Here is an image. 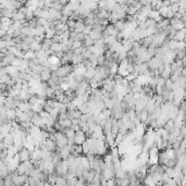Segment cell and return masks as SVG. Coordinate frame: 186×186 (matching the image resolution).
Instances as JSON below:
<instances>
[{
    "instance_id": "1",
    "label": "cell",
    "mask_w": 186,
    "mask_h": 186,
    "mask_svg": "<svg viewBox=\"0 0 186 186\" xmlns=\"http://www.w3.org/2000/svg\"><path fill=\"white\" fill-rule=\"evenodd\" d=\"M18 155L19 157H20L21 162H25V161L31 160V152L26 148H24V147H22L21 149L18 151Z\"/></svg>"
},
{
    "instance_id": "2",
    "label": "cell",
    "mask_w": 186,
    "mask_h": 186,
    "mask_svg": "<svg viewBox=\"0 0 186 186\" xmlns=\"http://www.w3.org/2000/svg\"><path fill=\"white\" fill-rule=\"evenodd\" d=\"M85 140H86L85 133H83L82 131L75 132V135H74V144L75 145H82Z\"/></svg>"
},
{
    "instance_id": "3",
    "label": "cell",
    "mask_w": 186,
    "mask_h": 186,
    "mask_svg": "<svg viewBox=\"0 0 186 186\" xmlns=\"http://www.w3.org/2000/svg\"><path fill=\"white\" fill-rule=\"evenodd\" d=\"M51 79V72L48 68H45L43 72L40 73V81L43 83H47Z\"/></svg>"
},
{
    "instance_id": "4",
    "label": "cell",
    "mask_w": 186,
    "mask_h": 186,
    "mask_svg": "<svg viewBox=\"0 0 186 186\" xmlns=\"http://www.w3.org/2000/svg\"><path fill=\"white\" fill-rule=\"evenodd\" d=\"M173 39L175 40V41H184L185 40V27L182 29H180V31H176L175 35L173 36Z\"/></svg>"
},
{
    "instance_id": "5",
    "label": "cell",
    "mask_w": 186,
    "mask_h": 186,
    "mask_svg": "<svg viewBox=\"0 0 186 186\" xmlns=\"http://www.w3.org/2000/svg\"><path fill=\"white\" fill-rule=\"evenodd\" d=\"M162 129H165V132H168L169 134H170V133H173V131L175 129V126H174L173 120H168V121H165V125H163Z\"/></svg>"
},
{
    "instance_id": "6",
    "label": "cell",
    "mask_w": 186,
    "mask_h": 186,
    "mask_svg": "<svg viewBox=\"0 0 186 186\" xmlns=\"http://www.w3.org/2000/svg\"><path fill=\"white\" fill-rule=\"evenodd\" d=\"M85 25H84V22L83 20H79V21L75 22V26H74V32L76 34H79V33L83 32V29H84Z\"/></svg>"
},
{
    "instance_id": "7",
    "label": "cell",
    "mask_w": 186,
    "mask_h": 186,
    "mask_svg": "<svg viewBox=\"0 0 186 186\" xmlns=\"http://www.w3.org/2000/svg\"><path fill=\"white\" fill-rule=\"evenodd\" d=\"M77 110H79V112L82 113V114H89L90 113V110L89 108H88V104H82L81 106H79V107L76 108Z\"/></svg>"
},
{
    "instance_id": "8",
    "label": "cell",
    "mask_w": 186,
    "mask_h": 186,
    "mask_svg": "<svg viewBox=\"0 0 186 186\" xmlns=\"http://www.w3.org/2000/svg\"><path fill=\"white\" fill-rule=\"evenodd\" d=\"M54 54H57L59 51H62V45L61 43H52L50 45V48H49Z\"/></svg>"
},
{
    "instance_id": "9",
    "label": "cell",
    "mask_w": 186,
    "mask_h": 186,
    "mask_svg": "<svg viewBox=\"0 0 186 186\" xmlns=\"http://www.w3.org/2000/svg\"><path fill=\"white\" fill-rule=\"evenodd\" d=\"M48 62H49V64H52V65H58V67H61V61L58 59L56 56H50V57H48Z\"/></svg>"
},
{
    "instance_id": "10",
    "label": "cell",
    "mask_w": 186,
    "mask_h": 186,
    "mask_svg": "<svg viewBox=\"0 0 186 186\" xmlns=\"http://www.w3.org/2000/svg\"><path fill=\"white\" fill-rule=\"evenodd\" d=\"M29 50L34 51V52H37V51L41 50V44L37 43V41H33L31 45H29Z\"/></svg>"
},
{
    "instance_id": "11",
    "label": "cell",
    "mask_w": 186,
    "mask_h": 186,
    "mask_svg": "<svg viewBox=\"0 0 186 186\" xmlns=\"http://www.w3.org/2000/svg\"><path fill=\"white\" fill-rule=\"evenodd\" d=\"M18 109L21 112H26V111H29V110H31V104L26 101V102H21L20 104V106L18 107Z\"/></svg>"
},
{
    "instance_id": "12",
    "label": "cell",
    "mask_w": 186,
    "mask_h": 186,
    "mask_svg": "<svg viewBox=\"0 0 186 186\" xmlns=\"http://www.w3.org/2000/svg\"><path fill=\"white\" fill-rule=\"evenodd\" d=\"M81 117H82V113L79 112V110H77V109L73 110V112H72V119H76V120H79V119H81Z\"/></svg>"
},
{
    "instance_id": "13",
    "label": "cell",
    "mask_w": 186,
    "mask_h": 186,
    "mask_svg": "<svg viewBox=\"0 0 186 186\" xmlns=\"http://www.w3.org/2000/svg\"><path fill=\"white\" fill-rule=\"evenodd\" d=\"M101 114L104 115V118H107V119L110 118V117H111V110H110V109H107V108H104V110L101 111Z\"/></svg>"
},
{
    "instance_id": "14",
    "label": "cell",
    "mask_w": 186,
    "mask_h": 186,
    "mask_svg": "<svg viewBox=\"0 0 186 186\" xmlns=\"http://www.w3.org/2000/svg\"><path fill=\"white\" fill-rule=\"evenodd\" d=\"M38 114L40 115V118H49V113H47L46 111H40Z\"/></svg>"
}]
</instances>
